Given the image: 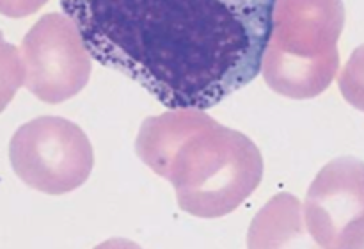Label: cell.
<instances>
[{
    "label": "cell",
    "instance_id": "obj_1",
    "mask_svg": "<svg viewBox=\"0 0 364 249\" xmlns=\"http://www.w3.org/2000/svg\"><path fill=\"white\" fill-rule=\"evenodd\" d=\"M276 0H60L92 59L167 109H212L262 73Z\"/></svg>",
    "mask_w": 364,
    "mask_h": 249
},
{
    "label": "cell",
    "instance_id": "obj_2",
    "mask_svg": "<svg viewBox=\"0 0 364 249\" xmlns=\"http://www.w3.org/2000/svg\"><path fill=\"white\" fill-rule=\"evenodd\" d=\"M135 152L153 173L174 185L178 206L201 219L237 210L263 178L258 146L201 109H169L144 120Z\"/></svg>",
    "mask_w": 364,
    "mask_h": 249
},
{
    "label": "cell",
    "instance_id": "obj_5",
    "mask_svg": "<svg viewBox=\"0 0 364 249\" xmlns=\"http://www.w3.org/2000/svg\"><path fill=\"white\" fill-rule=\"evenodd\" d=\"M91 59L75 21L66 14L48 13L21 41V85L41 102L63 103L87 85Z\"/></svg>",
    "mask_w": 364,
    "mask_h": 249
},
{
    "label": "cell",
    "instance_id": "obj_4",
    "mask_svg": "<svg viewBox=\"0 0 364 249\" xmlns=\"http://www.w3.org/2000/svg\"><path fill=\"white\" fill-rule=\"evenodd\" d=\"M9 160L27 187L59 196L87 181L95 152L77 123L59 116H41L18 128L9 142Z\"/></svg>",
    "mask_w": 364,
    "mask_h": 249
},
{
    "label": "cell",
    "instance_id": "obj_6",
    "mask_svg": "<svg viewBox=\"0 0 364 249\" xmlns=\"http://www.w3.org/2000/svg\"><path fill=\"white\" fill-rule=\"evenodd\" d=\"M304 217L318 248H363V160L327 164L308 189Z\"/></svg>",
    "mask_w": 364,
    "mask_h": 249
},
{
    "label": "cell",
    "instance_id": "obj_8",
    "mask_svg": "<svg viewBox=\"0 0 364 249\" xmlns=\"http://www.w3.org/2000/svg\"><path fill=\"white\" fill-rule=\"evenodd\" d=\"M48 0H0V9L7 18H25L41 9Z\"/></svg>",
    "mask_w": 364,
    "mask_h": 249
},
{
    "label": "cell",
    "instance_id": "obj_3",
    "mask_svg": "<svg viewBox=\"0 0 364 249\" xmlns=\"http://www.w3.org/2000/svg\"><path fill=\"white\" fill-rule=\"evenodd\" d=\"M343 0H276L262 73L272 91L294 100L322 95L340 70Z\"/></svg>",
    "mask_w": 364,
    "mask_h": 249
},
{
    "label": "cell",
    "instance_id": "obj_7",
    "mask_svg": "<svg viewBox=\"0 0 364 249\" xmlns=\"http://www.w3.org/2000/svg\"><path fill=\"white\" fill-rule=\"evenodd\" d=\"M304 237L302 206L291 194H277L252 219L249 248H287Z\"/></svg>",
    "mask_w": 364,
    "mask_h": 249
}]
</instances>
